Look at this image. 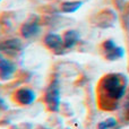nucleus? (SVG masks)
Instances as JSON below:
<instances>
[{
  "label": "nucleus",
  "mask_w": 129,
  "mask_h": 129,
  "mask_svg": "<svg viewBox=\"0 0 129 129\" xmlns=\"http://www.w3.org/2000/svg\"><path fill=\"white\" fill-rule=\"evenodd\" d=\"M103 50L105 53V58L109 60H117L123 56V49L117 47L112 40H108L103 43Z\"/></svg>",
  "instance_id": "nucleus-5"
},
{
  "label": "nucleus",
  "mask_w": 129,
  "mask_h": 129,
  "mask_svg": "<svg viewBox=\"0 0 129 129\" xmlns=\"http://www.w3.org/2000/svg\"><path fill=\"white\" fill-rule=\"evenodd\" d=\"M15 70L16 67L11 61L4 58H0V78H2V79L10 78L14 75Z\"/></svg>",
  "instance_id": "nucleus-8"
},
{
  "label": "nucleus",
  "mask_w": 129,
  "mask_h": 129,
  "mask_svg": "<svg viewBox=\"0 0 129 129\" xmlns=\"http://www.w3.org/2000/svg\"><path fill=\"white\" fill-rule=\"evenodd\" d=\"M63 42H64V48L66 49H70V48L75 47L77 42L79 41V33L75 29H70L67 31L63 34Z\"/></svg>",
  "instance_id": "nucleus-9"
},
{
  "label": "nucleus",
  "mask_w": 129,
  "mask_h": 129,
  "mask_svg": "<svg viewBox=\"0 0 129 129\" xmlns=\"http://www.w3.org/2000/svg\"><path fill=\"white\" fill-rule=\"evenodd\" d=\"M82 1H67L61 5V10L66 14H71L77 11L78 9L82 7Z\"/></svg>",
  "instance_id": "nucleus-10"
},
{
  "label": "nucleus",
  "mask_w": 129,
  "mask_h": 129,
  "mask_svg": "<svg viewBox=\"0 0 129 129\" xmlns=\"http://www.w3.org/2000/svg\"><path fill=\"white\" fill-rule=\"evenodd\" d=\"M44 45L48 49H50L51 51H54V52H60L61 50L66 49L64 48L63 38L56 33H49L45 35Z\"/></svg>",
  "instance_id": "nucleus-4"
},
{
  "label": "nucleus",
  "mask_w": 129,
  "mask_h": 129,
  "mask_svg": "<svg viewBox=\"0 0 129 129\" xmlns=\"http://www.w3.org/2000/svg\"><path fill=\"white\" fill-rule=\"evenodd\" d=\"M35 92L27 87H22L14 93V100L20 105H29L35 101Z\"/></svg>",
  "instance_id": "nucleus-3"
},
{
  "label": "nucleus",
  "mask_w": 129,
  "mask_h": 129,
  "mask_svg": "<svg viewBox=\"0 0 129 129\" xmlns=\"http://www.w3.org/2000/svg\"><path fill=\"white\" fill-rule=\"evenodd\" d=\"M39 32H40V25L38 22H34V20H29V22L25 23L20 28V33L25 39L33 38Z\"/></svg>",
  "instance_id": "nucleus-7"
},
{
  "label": "nucleus",
  "mask_w": 129,
  "mask_h": 129,
  "mask_svg": "<svg viewBox=\"0 0 129 129\" xmlns=\"http://www.w3.org/2000/svg\"><path fill=\"white\" fill-rule=\"evenodd\" d=\"M99 129H118V122L114 118H108L107 120L99 123Z\"/></svg>",
  "instance_id": "nucleus-11"
},
{
  "label": "nucleus",
  "mask_w": 129,
  "mask_h": 129,
  "mask_svg": "<svg viewBox=\"0 0 129 129\" xmlns=\"http://www.w3.org/2000/svg\"><path fill=\"white\" fill-rule=\"evenodd\" d=\"M22 49V42L18 39H10L0 43V51L7 54L17 53Z\"/></svg>",
  "instance_id": "nucleus-6"
},
{
  "label": "nucleus",
  "mask_w": 129,
  "mask_h": 129,
  "mask_svg": "<svg viewBox=\"0 0 129 129\" xmlns=\"http://www.w3.org/2000/svg\"><path fill=\"white\" fill-rule=\"evenodd\" d=\"M6 108L7 107H6V104H5V102L0 99V110H4V109H6Z\"/></svg>",
  "instance_id": "nucleus-12"
},
{
  "label": "nucleus",
  "mask_w": 129,
  "mask_h": 129,
  "mask_svg": "<svg viewBox=\"0 0 129 129\" xmlns=\"http://www.w3.org/2000/svg\"><path fill=\"white\" fill-rule=\"evenodd\" d=\"M102 89L110 99L119 100L123 96L126 92V84L120 75H108L101 82Z\"/></svg>",
  "instance_id": "nucleus-1"
},
{
  "label": "nucleus",
  "mask_w": 129,
  "mask_h": 129,
  "mask_svg": "<svg viewBox=\"0 0 129 129\" xmlns=\"http://www.w3.org/2000/svg\"><path fill=\"white\" fill-rule=\"evenodd\" d=\"M44 102L50 111H58L60 105V88L57 82H52L44 95Z\"/></svg>",
  "instance_id": "nucleus-2"
}]
</instances>
